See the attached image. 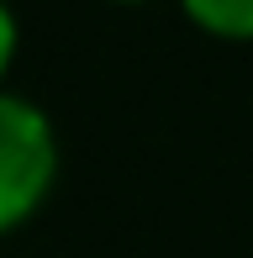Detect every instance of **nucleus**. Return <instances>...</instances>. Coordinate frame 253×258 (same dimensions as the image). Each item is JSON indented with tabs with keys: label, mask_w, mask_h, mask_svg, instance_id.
Instances as JSON below:
<instances>
[{
	"label": "nucleus",
	"mask_w": 253,
	"mask_h": 258,
	"mask_svg": "<svg viewBox=\"0 0 253 258\" xmlns=\"http://www.w3.org/2000/svg\"><path fill=\"white\" fill-rule=\"evenodd\" d=\"M179 6L206 37L253 42V0H179Z\"/></svg>",
	"instance_id": "2"
},
{
	"label": "nucleus",
	"mask_w": 253,
	"mask_h": 258,
	"mask_svg": "<svg viewBox=\"0 0 253 258\" xmlns=\"http://www.w3.org/2000/svg\"><path fill=\"white\" fill-rule=\"evenodd\" d=\"M121 6H137V0H121Z\"/></svg>",
	"instance_id": "4"
},
{
	"label": "nucleus",
	"mask_w": 253,
	"mask_h": 258,
	"mask_svg": "<svg viewBox=\"0 0 253 258\" xmlns=\"http://www.w3.org/2000/svg\"><path fill=\"white\" fill-rule=\"evenodd\" d=\"M16 48H21V27H16V11L0 0V90H6V74L16 63Z\"/></svg>",
	"instance_id": "3"
},
{
	"label": "nucleus",
	"mask_w": 253,
	"mask_h": 258,
	"mask_svg": "<svg viewBox=\"0 0 253 258\" xmlns=\"http://www.w3.org/2000/svg\"><path fill=\"white\" fill-rule=\"evenodd\" d=\"M58 179V132L27 95L0 90V237L32 221Z\"/></svg>",
	"instance_id": "1"
}]
</instances>
